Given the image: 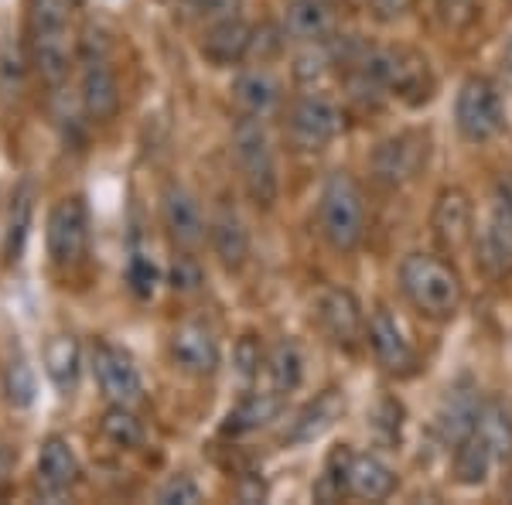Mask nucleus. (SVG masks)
<instances>
[{"label": "nucleus", "instance_id": "nucleus-1", "mask_svg": "<svg viewBox=\"0 0 512 505\" xmlns=\"http://www.w3.org/2000/svg\"><path fill=\"white\" fill-rule=\"evenodd\" d=\"M400 291L410 301V308L424 314L427 321H451L465 304V284L437 253H407L400 260Z\"/></svg>", "mask_w": 512, "mask_h": 505}, {"label": "nucleus", "instance_id": "nucleus-2", "mask_svg": "<svg viewBox=\"0 0 512 505\" xmlns=\"http://www.w3.org/2000/svg\"><path fill=\"white\" fill-rule=\"evenodd\" d=\"M366 195L349 171H332L318 192V233L335 253H355L366 239Z\"/></svg>", "mask_w": 512, "mask_h": 505}, {"label": "nucleus", "instance_id": "nucleus-3", "mask_svg": "<svg viewBox=\"0 0 512 505\" xmlns=\"http://www.w3.org/2000/svg\"><path fill=\"white\" fill-rule=\"evenodd\" d=\"M233 161L250 202L260 205V209H274V202L280 198V171L263 120L239 117L233 123Z\"/></svg>", "mask_w": 512, "mask_h": 505}, {"label": "nucleus", "instance_id": "nucleus-4", "mask_svg": "<svg viewBox=\"0 0 512 505\" xmlns=\"http://www.w3.org/2000/svg\"><path fill=\"white\" fill-rule=\"evenodd\" d=\"M427 161H431V134L427 130H400V134L383 137L373 147L369 175L390 192H400L424 175Z\"/></svg>", "mask_w": 512, "mask_h": 505}, {"label": "nucleus", "instance_id": "nucleus-5", "mask_svg": "<svg viewBox=\"0 0 512 505\" xmlns=\"http://www.w3.org/2000/svg\"><path fill=\"white\" fill-rule=\"evenodd\" d=\"M454 127L468 144H489L506 130V103L489 76H468L454 96Z\"/></svg>", "mask_w": 512, "mask_h": 505}, {"label": "nucleus", "instance_id": "nucleus-6", "mask_svg": "<svg viewBox=\"0 0 512 505\" xmlns=\"http://www.w3.org/2000/svg\"><path fill=\"white\" fill-rule=\"evenodd\" d=\"M342 130H345L342 110H338L335 99H328L325 93H301L287 106L284 134H287V144H291L297 154L325 151L328 144H335Z\"/></svg>", "mask_w": 512, "mask_h": 505}, {"label": "nucleus", "instance_id": "nucleus-7", "mask_svg": "<svg viewBox=\"0 0 512 505\" xmlns=\"http://www.w3.org/2000/svg\"><path fill=\"white\" fill-rule=\"evenodd\" d=\"M478 267L492 280L512 277V175H502L492 188V205L478 233Z\"/></svg>", "mask_w": 512, "mask_h": 505}, {"label": "nucleus", "instance_id": "nucleus-8", "mask_svg": "<svg viewBox=\"0 0 512 505\" xmlns=\"http://www.w3.org/2000/svg\"><path fill=\"white\" fill-rule=\"evenodd\" d=\"M315 321L321 335L342 352H355L366 338V311L349 287H321L315 297Z\"/></svg>", "mask_w": 512, "mask_h": 505}, {"label": "nucleus", "instance_id": "nucleus-9", "mask_svg": "<svg viewBox=\"0 0 512 505\" xmlns=\"http://www.w3.org/2000/svg\"><path fill=\"white\" fill-rule=\"evenodd\" d=\"M45 243L48 256L55 267H76V263L89 250V209L79 195H69L62 202H55V209L48 212L45 226Z\"/></svg>", "mask_w": 512, "mask_h": 505}, {"label": "nucleus", "instance_id": "nucleus-10", "mask_svg": "<svg viewBox=\"0 0 512 505\" xmlns=\"http://www.w3.org/2000/svg\"><path fill=\"white\" fill-rule=\"evenodd\" d=\"M366 342L373 349L379 369L390 372L396 379H410L420 369V355L414 349V342L407 338V331L396 321V314L390 308H376L369 314L366 325Z\"/></svg>", "mask_w": 512, "mask_h": 505}, {"label": "nucleus", "instance_id": "nucleus-11", "mask_svg": "<svg viewBox=\"0 0 512 505\" xmlns=\"http://www.w3.org/2000/svg\"><path fill=\"white\" fill-rule=\"evenodd\" d=\"M431 233L448 256L465 253L475 243V205L465 188L448 185L437 192L431 209Z\"/></svg>", "mask_w": 512, "mask_h": 505}, {"label": "nucleus", "instance_id": "nucleus-12", "mask_svg": "<svg viewBox=\"0 0 512 505\" xmlns=\"http://www.w3.org/2000/svg\"><path fill=\"white\" fill-rule=\"evenodd\" d=\"M168 352H171V362H175L185 376H195V379L212 376L222 362L219 338L205 321H181V325L171 331Z\"/></svg>", "mask_w": 512, "mask_h": 505}, {"label": "nucleus", "instance_id": "nucleus-13", "mask_svg": "<svg viewBox=\"0 0 512 505\" xmlns=\"http://www.w3.org/2000/svg\"><path fill=\"white\" fill-rule=\"evenodd\" d=\"M93 376L99 389L106 393V400L113 403H130L134 407L144 396V379H140L134 359L110 342H99L93 349Z\"/></svg>", "mask_w": 512, "mask_h": 505}, {"label": "nucleus", "instance_id": "nucleus-14", "mask_svg": "<svg viewBox=\"0 0 512 505\" xmlns=\"http://www.w3.org/2000/svg\"><path fill=\"white\" fill-rule=\"evenodd\" d=\"M161 219H164V229H168L171 243L178 250H198L205 243V233H209V222L202 215V205L198 198L181 185H168L161 195Z\"/></svg>", "mask_w": 512, "mask_h": 505}, {"label": "nucleus", "instance_id": "nucleus-15", "mask_svg": "<svg viewBox=\"0 0 512 505\" xmlns=\"http://www.w3.org/2000/svg\"><path fill=\"white\" fill-rule=\"evenodd\" d=\"M79 99L89 120H113L120 113V82L103 55H86L79 72Z\"/></svg>", "mask_w": 512, "mask_h": 505}, {"label": "nucleus", "instance_id": "nucleus-16", "mask_svg": "<svg viewBox=\"0 0 512 505\" xmlns=\"http://www.w3.org/2000/svg\"><path fill=\"white\" fill-rule=\"evenodd\" d=\"M209 243L226 270L246 267V260H250V229H246L243 215L233 205H219L216 215L209 219Z\"/></svg>", "mask_w": 512, "mask_h": 505}, {"label": "nucleus", "instance_id": "nucleus-17", "mask_svg": "<svg viewBox=\"0 0 512 505\" xmlns=\"http://www.w3.org/2000/svg\"><path fill=\"white\" fill-rule=\"evenodd\" d=\"M345 413V393L342 389H325L315 400L308 403L297 417L291 420V427L284 430V444H311L318 437H325Z\"/></svg>", "mask_w": 512, "mask_h": 505}, {"label": "nucleus", "instance_id": "nucleus-18", "mask_svg": "<svg viewBox=\"0 0 512 505\" xmlns=\"http://www.w3.org/2000/svg\"><path fill=\"white\" fill-rule=\"evenodd\" d=\"M79 482V458L65 437H48L38 451V488L45 499H62Z\"/></svg>", "mask_w": 512, "mask_h": 505}, {"label": "nucleus", "instance_id": "nucleus-19", "mask_svg": "<svg viewBox=\"0 0 512 505\" xmlns=\"http://www.w3.org/2000/svg\"><path fill=\"white\" fill-rule=\"evenodd\" d=\"M233 103L239 117L267 120L280 110L284 93H280V82L267 69H243L233 79Z\"/></svg>", "mask_w": 512, "mask_h": 505}, {"label": "nucleus", "instance_id": "nucleus-20", "mask_svg": "<svg viewBox=\"0 0 512 505\" xmlns=\"http://www.w3.org/2000/svg\"><path fill=\"white\" fill-rule=\"evenodd\" d=\"M31 222H35V185L31 181H18L7 198L4 226H0V239H4V267L21 260L24 246L31 236Z\"/></svg>", "mask_w": 512, "mask_h": 505}, {"label": "nucleus", "instance_id": "nucleus-21", "mask_svg": "<svg viewBox=\"0 0 512 505\" xmlns=\"http://www.w3.org/2000/svg\"><path fill=\"white\" fill-rule=\"evenodd\" d=\"M250 52H253V28L239 14L205 28L202 55L212 65H239L243 59H250Z\"/></svg>", "mask_w": 512, "mask_h": 505}, {"label": "nucleus", "instance_id": "nucleus-22", "mask_svg": "<svg viewBox=\"0 0 512 505\" xmlns=\"http://www.w3.org/2000/svg\"><path fill=\"white\" fill-rule=\"evenodd\" d=\"M284 38L301 41V45L332 41L335 11L328 7V0H291L284 11Z\"/></svg>", "mask_w": 512, "mask_h": 505}, {"label": "nucleus", "instance_id": "nucleus-23", "mask_svg": "<svg viewBox=\"0 0 512 505\" xmlns=\"http://www.w3.org/2000/svg\"><path fill=\"white\" fill-rule=\"evenodd\" d=\"M400 488L396 471L379 454H352L349 465V495L362 502H386Z\"/></svg>", "mask_w": 512, "mask_h": 505}, {"label": "nucleus", "instance_id": "nucleus-24", "mask_svg": "<svg viewBox=\"0 0 512 505\" xmlns=\"http://www.w3.org/2000/svg\"><path fill=\"white\" fill-rule=\"evenodd\" d=\"M495 454L492 447L485 444V437L472 430V434H465L458 444H451V475L458 485L465 488H478L489 482L492 468H495Z\"/></svg>", "mask_w": 512, "mask_h": 505}, {"label": "nucleus", "instance_id": "nucleus-25", "mask_svg": "<svg viewBox=\"0 0 512 505\" xmlns=\"http://www.w3.org/2000/svg\"><path fill=\"white\" fill-rule=\"evenodd\" d=\"M284 393H277V389H250V393L243 396V400L236 403L233 410H229L226 417V434H250V430H260L267 424H274L280 417V410H284Z\"/></svg>", "mask_w": 512, "mask_h": 505}, {"label": "nucleus", "instance_id": "nucleus-26", "mask_svg": "<svg viewBox=\"0 0 512 505\" xmlns=\"http://www.w3.org/2000/svg\"><path fill=\"white\" fill-rule=\"evenodd\" d=\"M478 407H482V396L472 386H454L444 396L441 410H437V434L444 444H458L465 434L475 430Z\"/></svg>", "mask_w": 512, "mask_h": 505}, {"label": "nucleus", "instance_id": "nucleus-27", "mask_svg": "<svg viewBox=\"0 0 512 505\" xmlns=\"http://www.w3.org/2000/svg\"><path fill=\"white\" fill-rule=\"evenodd\" d=\"M45 372L55 383L62 396H69L79 383L82 372V355H79V342L72 335H55L45 349Z\"/></svg>", "mask_w": 512, "mask_h": 505}, {"label": "nucleus", "instance_id": "nucleus-28", "mask_svg": "<svg viewBox=\"0 0 512 505\" xmlns=\"http://www.w3.org/2000/svg\"><path fill=\"white\" fill-rule=\"evenodd\" d=\"M475 430L485 437V444L492 447V454L499 461L512 458V410L499 400H482L475 417Z\"/></svg>", "mask_w": 512, "mask_h": 505}, {"label": "nucleus", "instance_id": "nucleus-29", "mask_svg": "<svg viewBox=\"0 0 512 505\" xmlns=\"http://www.w3.org/2000/svg\"><path fill=\"white\" fill-rule=\"evenodd\" d=\"M263 376H267V386L277 389V393H294L304 379V355L294 342H277L274 349L267 352V366H263Z\"/></svg>", "mask_w": 512, "mask_h": 505}, {"label": "nucleus", "instance_id": "nucleus-30", "mask_svg": "<svg viewBox=\"0 0 512 505\" xmlns=\"http://www.w3.org/2000/svg\"><path fill=\"white\" fill-rule=\"evenodd\" d=\"M99 430H103L106 441L113 447H120V451H134V447L144 444V424H140V417L130 410V403H113V407L103 413V420H99Z\"/></svg>", "mask_w": 512, "mask_h": 505}, {"label": "nucleus", "instance_id": "nucleus-31", "mask_svg": "<svg viewBox=\"0 0 512 505\" xmlns=\"http://www.w3.org/2000/svg\"><path fill=\"white\" fill-rule=\"evenodd\" d=\"M72 0H31V38H69Z\"/></svg>", "mask_w": 512, "mask_h": 505}, {"label": "nucleus", "instance_id": "nucleus-32", "mask_svg": "<svg viewBox=\"0 0 512 505\" xmlns=\"http://www.w3.org/2000/svg\"><path fill=\"white\" fill-rule=\"evenodd\" d=\"M332 69H338L335 38L332 41H318V45H308L294 59V79L301 82V86H318V82L325 79Z\"/></svg>", "mask_w": 512, "mask_h": 505}, {"label": "nucleus", "instance_id": "nucleus-33", "mask_svg": "<svg viewBox=\"0 0 512 505\" xmlns=\"http://www.w3.org/2000/svg\"><path fill=\"white\" fill-rule=\"evenodd\" d=\"M352 454L349 447H338L332 451V458L325 461V471H321L318 485H315V499L318 502H338L342 495H349V465H352Z\"/></svg>", "mask_w": 512, "mask_h": 505}, {"label": "nucleus", "instance_id": "nucleus-34", "mask_svg": "<svg viewBox=\"0 0 512 505\" xmlns=\"http://www.w3.org/2000/svg\"><path fill=\"white\" fill-rule=\"evenodd\" d=\"M24 72H28V59H24V48L14 35L0 38V96L18 99L24 86Z\"/></svg>", "mask_w": 512, "mask_h": 505}, {"label": "nucleus", "instance_id": "nucleus-35", "mask_svg": "<svg viewBox=\"0 0 512 505\" xmlns=\"http://www.w3.org/2000/svg\"><path fill=\"white\" fill-rule=\"evenodd\" d=\"M4 393L11 400L14 410H28L38 396V383H35V369L24 362V355H14L4 369Z\"/></svg>", "mask_w": 512, "mask_h": 505}, {"label": "nucleus", "instance_id": "nucleus-36", "mask_svg": "<svg viewBox=\"0 0 512 505\" xmlns=\"http://www.w3.org/2000/svg\"><path fill=\"white\" fill-rule=\"evenodd\" d=\"M127 284L137 297H151L158 291V263L147 253H134L127 263Z\"/></svg>", "mask_w": 512, "mask_h": 505}, {"label": "nucleus", "instance_id": "nucleus-37", "mask_svg": "<svg viewBox=\"0 0 512 505\" xmlns=\"http://www.w3.org/2000/svg\"><path fill=\"white\" fill-rule=\"evenodd\" d=\"M478 4H482V0H434L437 18L451 31H465L468 24L478 18Z\"/></svg>", "mask_w": 512, "mask_h": 505}, {"label": "nucleus", "instance_id": "nucleus-38", "mask_svg": "<svg viewBox=\"0 0 512 505\" xmlns=\"http://www.w3.org/2000/svg\"><path fill=\"white\" fill-rule=\"evenodd\" d=\"M263 366H267V352L260 349V342H256L253 335H243L236 345V369H239V376H243V383L260 379Z\"/></svg>", "mask_w": 512, "mask_h": 505}, {"label": "nucleus", "instance_id": "nucleus-39", "mask_svg": "<svg viewBox=\"0 0 512 505\" xmlns=\"http://www.w3.org/2000/svg\"><path fill=\"white\" fill-rule=\"evenodd\" d=\"M161 505H195L202 502V488L195 485V478L188 475H171L168 482L158 488Z\"/></svg>", "mask_w": 512, "mask_h": 505}, {"label": "nucleus", "instance_id": "nucleus-40", "mask_svg": "<svg viewBox=\"0 0 512 505\" xmlns=\"http://www.w3.org/2000/svg\"><path fill=\"white\" fill-rule=\"evenodd\" d=\"M171 287L178 294H195L202 287V267L188 250H181V256H175V263H171Z\"/></svg>", "mask_w": 512, "mask_h": 505}, {"label": "nucleus", "instance_id": "nucleus-41", "mask_svg": "<svg viewBox=\"0 0 512 505\" xmlns=\"http://www.w3.org/2000/svg\"><path fill=\"white\" fill-rule=\"evenodd\" d=\"M239 4H243V0H188V11H192V18H198L209 28V24H216V21L236 18Z\"/></svg>", "mask_w": 512, "mask_h": 505}, {"label": "nucleus", "instance_id": "nucleus-42", "mask_svg": "<svg viewBox=\"0 0 512 505\" xmlns=\"http://www.w3.org/2000/svg\"><path fill=\"white\" fill-rule=\"evenodd\" d=\"M369 7L379 21H396L410 11V0H369Z\"/></svg>", "mask_w": 512, "mask_h": 505}, {"label": "nucleus", "instance_id": "nucleus-43", "mask_svg": "<svg viewBox=\"0 0 512 505\" xmlns=\"http://www.w3.org/2000/svg\"><path fill=\"white\" fill-rule=\"evenodd\" d=\"M502 69H506V76H509V82H512V31H509L506 45H502Z\"/></svg>", "mask_w": 512, "mask_h": 505}, {"label": "nucleus", "instance_id": "nucleus-44", "mask_svg": "<svg viewBox=\"0 0 512 505\" xmlns=\"http://www.w3.org/2000/svg\"><path fill=\"white\" fill-rule=\"evenodd\" d=\"M7 461H11V458H7V447L0 444V475H4V471H7Z\"/></svg>", "mask_w": 512, "mask_h": 505}]
</instances>
